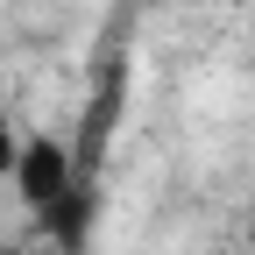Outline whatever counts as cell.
I'll return each instance as SVG.
<instances>
[{
	"label": "cell",
	"mask_w": 255,
	"mask_h": 255,
	"mask_svg": "<svg viewBox=\"0 0 255 255\" xmlns=\"http://www.w3.org/2000/svg\"><path fill=\"white\" fill-rule=\"evenodd\" d=\"M0 255H28V248H0Z\"/></svg>",
	"instance_id": "cell-4"
},
{
	"label": "cell",
	"mask_w": 255,
	"mask_h": 255,
	"mask_svg": "<svg viewBox=\"0 0 255 255\" xmlns=\"http://www.w3.org/2000/svg\"><path fill=\"white\" fill-rule=\"evenodd\" d=\"M14 156H21V135L0 121V184H14Z\"/></svg>",
	"instance_id": "cell-3"
},
{
	"label": "cell",
	"mask_w": 255,
	"mask_h": 255,
	"mask_svg": "<svg viewBox=\"0 0 255 255\" xmlns=\"http://www.w3.org/2000/svg\"><path fill=\"white\" fill-rule=\"evenodd\" d=\"M71 184H85L71 142H64V135H21V156H14V199H21L28 213H50Z\"/></svg>",
	"instance_id": "cell-1"
},
{
	"label": "cell",
	"mask_w": 255,
	"mask_h": 255,
	"mask_svg": "<svg viewBox=\"0 0 255 255\" xmlns=\"http://www.w3.org/2000/svg\"><path fill=\"white\" fill-rule=\"evenodd\" d=\"M92 206H100V191H92V177H85V184L64 191L50 213H36V227H43L64 255H78V248H85V234H92Z\"/></svg>",
	"instance_id": "cell-2"
}]
</instances>
